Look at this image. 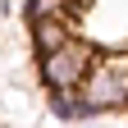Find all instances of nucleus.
Returning <instances> with one entry per match:
<instances>
[{
	"label": "nucleus",
	"instance_id": "f257e3e1",
	"mask_svg": "<svg viewBox=\"0 0 128 128\" xmlns=\"http://www.w3.org/2000/svg\"><path fill=\"white\" fill-rule=\"evenodd\" d=\"M78 101H82L87 114H110V110H128V60H96L82 87H78Z\"/></svg>",
	"mask_w": 128,
	"mask_h": 128
},
{
	"label": "nucleus",
	"instance_id": "7ed1b4c3",
	"mask_svg": "<svg viewBox=\"0 0 128 128\" xmlns=\"http://www.w3.org/2000/svg\"><path fill=\"white\" fill-rule=\"evenodd\" d=\"M28 32H32V50H37V55L55 50V46H64V41L73 37L64 14H46V18H32V23H28Z\"/></svg>",
	"mask_w": 128,
	"mask_h": 128
},
{
	"label": "nucleus",
	"instance_id": "f03ea898",
	"mask_svg": "<svg viewBox=\"0 0 128 128\" xmlns=\"http://www.w3.org/2000/svg\"><path fill=\"white\" fill-rule=\"evenodd\" d=\"M92 64H96L92 46H87V41H78V37H69L64 46H55V50L37 55V73H41L46 92H78Z\"/></svg>",
	"mask_w": 128,
	"mask_h": 128
},
{
	"label": "nucleus",
	"instance_id": "20e7f679",
	"mask_svg": "<svg viewBox=\"0 0 128 128\" xmlns=\"http://www.w3.org/2000/svg\"><path fill=\"white\" fill-rule=\"evenodd\" d=\"M50 110L60 119H87L82 101H78V92H50Z\"/></svg>",
	"mask_w": 128,
	"mask_h": 128
}]
</instances>
